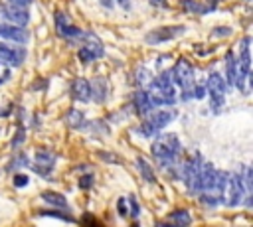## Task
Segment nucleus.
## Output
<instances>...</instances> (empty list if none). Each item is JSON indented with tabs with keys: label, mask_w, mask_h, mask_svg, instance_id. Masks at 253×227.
Here are the masks:
<instances>
[{
	"label": "nucleus",
	"mask_w": 253,
	"mask_h": 227,
	"mask_svg": "<svg viewBox=\"0 0 253 227\" xmlns=\"http://www.w3.org/2000/svg\"><path fill=\"white\" fill-rule=\"evenodd\" d=\"M150 150H152V156H154L156 164L164 172H170L178 164V158H180V152H182V144H180L176 134H158V138L152 142Z\"/></svg>",
	"instance_id": "obj_1"
},
{
	"label": "nucleus",
	"mask_w": 253,
	"mask_h": 227,
	"mask_svg": "<svg viewBox=\"0 0 253 227\" xmlns=\"http://www.w3.org/2000/svg\"><path fill=\"white\" fill-rule=\"evenodd\" d=\"M146 93H148V97L152 101V107L174 105L176 103V91H174V83H172L168 71L158 73V77H154L150 81V87L146 89Z\"/></svg>",
	"instance_id": "obj_2"
},
{
	"label": "nucleus",
	"mask_w": 253,
	"mask_h": 227,
	"mask_svg": "<svg viewBox=\"0 0 253 227\" xmlns=\"http://www.w3.org/2000/svg\"><path fill=\"white\" fill-rule=\"evenodd\" d=\"M168 73H170L172 83L182 89V101L186 103V101L194 99L192 97V89H194V67L190 65V61L186 57H180Z\"/></svg>",
	"instance_id": "obj_3"
},
{
	"label": "nucleus",
	"mask_w": 253,
	"mask_h": 227,
	"mask_svg": "<svg viewBox=\"0 0 253 227\" xmlns=\"http://www.w3.org/2000/svg\"><path fill=\"white\" fill-rule=\"evenodd\" d=\"M225 184H227V172H221V170H215L211 182L198 193L200 195V201L208 207H215L223 201V195H225Z\"/></svg>",
	"instance_id": "obj_4"
},
{
	"label": "nucleus",
	"mask_w": 253,
	"mask_h": 227,
	"mask_svg": "<svg viewBox=\"0 0 253 227\" xmlns=\"http://www.w3.org/2000/svg\"><path fill=\"white\" fill-rule=\"evenodd\" d=\"M243 182H241V170L239 172H227V184H225V195L223 199H227L225 203L229 207H237L243 199Z\"/></svg>",
	"instance_id": "obj_5"
},
{
	"label": "nucleus",
	"mask_w": 253,
	"mask_h": 227,
	"mask_svg": "<svg viewBox=\"0 0 253 227\" xmlns=\"http://www.w3.org/2000/svg\"><path fill=\"white\" fill-rule=\"evenodd\" d=\"M184 32H186V26H182V24H176V26H160V28L150 30V32L144 36V41L150 43V45H156V43L170 41V39L182 36Z\"/></svg>",
	"instance_id": "obj_6"
},
{
	"label": "nucleus",
	"mask_w": 253,
	"mask_h": 227,
	"mask_svg": "<svg viewBox=\"0 0 253 227\" xmlns=\"http://www.w3.org/2000/svg\"><path fill=\"white\" fill-rule=\"evenodd\" d=\"M55 30H57V34H59L61 38H65L69 43L81 39V36H83V30L77 28V26H73L71 20H69V16H67L65 12H61V10L55 12Z\"/></svg>",
	"instance_id": "obj_7"
},
{
	"label": "nucleus",
	"mask_w": 253,
	"mask_h": 227,
	"mask_svg": "<svg viewBox=\"0 0 253 227\" xmlns=\"http://www.w3.org/2000/svg\"><path fill=\"white\" fill-rule=\"evenodd\" d=\"M0 18H4L10 26H18L24 28L30 22V14L24 6H16V4H4L0 6Z\"/></svg>",
	"instance_id": "obj_8"
},
{
	"label": "nucleus",
	"mask_w": 253,
	"mask_h": 227,
	"mask_svg": "<svg viewBox=\"0 0 253 227\" xmlns=\"http://www.w3.org/2000/svg\"><path fill=\"white\" fill-rule=\"evenodd\" d=\"M26 57V49L20 45H6L0 41V63L2 65H10V67H18L24 63Z\"/></svg>",
	"instance_id": "obj_9"
},
{
	"label": "nucleus",
	"mask_w": 253,
	"mask_h": 227,
	"mask_svg": "<svg viewBox=\"0 0 253 227\" xmlns=\"http://www.w3.org/2000/svg\"><path fill=\"white\" fill-rule=\"evenodd\" d=\"M55 164V154L53 152H47V150H38L36 152V158H34V166L32 170L43 178H47L51 174V168Z\"/></svg>",
	"instance_id": "obj_10"
},
{
	"label": "nucleus",
	"mask_w": 253,
	"mask_h": 227,
	"mask_svg": "<svg viewBox=\"0 0 253 227\" xmlns=\"http://www.w3.org/2000/svg\"><path fill=\"white\" fill-rule=\"evenodd\" d=\"M0 38L6 41H14L24 45L30 39V34L26 28H18V26H10V24H0Z\"/></svg>",
	"instance_id": "obj_11"
},
{
	"label": "nucleus",
	"mask_w": 253,
	"mask_h": 227,
	"mask_svg": "<svg viewBox=\"0 0 253 227\" xmlns=\"http://www.w3.org/2000/svg\"><path fill=\"white\" fill-rule=\"evenodd\" d=\"M176 118V111H172V109H168V111H156V113H152V114H148V118H146V122L156 130V132H160L164 126H168L172 120Z\"/></svg>",
	"instance_id": "obj_12"
},
{
	"label": "nucleus",
	"mask_w": 253,
	"mask_h": 227,
	"mask_svg": "<svg viewBox=\"0 0 253 227\" xmlns=\"http://www.w3.org/2000/svg\"><path fill=\"white\" fill-rule=\"evenodd\" d=\"M132 107H134V111H136L140 116L150 114V111H152L154 107H152V101H150L146 89H138V91H134V95H132Z\"/></svg>",
	"instance_id": "obj_13"
},
{
	"label": "nucleus",
	"mask_w": 253,
	"mask_h": 227,
	"mask_svg": "<svg viewBox=\"0 0 253 227\" xmlns=\"http://www.w3.org/2000/svg\"><path fill=\"white\" fill-rule=\"evenodd\" d=\"M71 97L79 103H87L91 99V87H89V81L83 79V77H77L73 83H71Z\"/></svg>",
	"instance_id": "obj_14"
},
{
	"label": "nucleus",
	"mask_w": 253,
	"mask_h": 227,
	"mask_svg": "<svg viewBox=\"0 0 253 227\" xmlns=\"http://www.w3.org/2000/svg\"><path fill=\"white\" fill-rule=\"evenodd\" d=\"M206 91L210 95H215V97H223L225 91H227V85H225V79L217 73V71H211L210 77H208V85H206Z\"/></svg>",
	"instance_id": "obj_15"
},
{
	"label": "nucleus",
	"mask_w": 253,
	"mask_h": 227,
	"mask_svg": "<svg viewBox=\"0 0 253 227\" xmlns=\"http://www.w3.org/2000/svg\"><path fill=\"white\" fill-rule=\"evenodd\" d=\"M63 122L69 126V128H73V130H85L87 128V120H85V114L81 113V111H77V109H69L67 113H65V116H63Z\"/></svg>",
	"instance_id": "obj_16"
},
{
	"label": "nucleus",
	"mask_w": 253,
	"mask_h": 227,
	"mask_svg": "<svg viewBox=\"0 0 253 227\" xmlns=\"http://www.w3.org/2000/svg\"><path fill=\"white\" fill-rule=\"evenodd\" d=\"M91 99L95 103H103L107 99V93H109V85H107V79L105 77H95L91 83Z\"/></svg>",
	"instance_id": "obj_17"
},
{
	"label": "nucleus",
	"mask_w": 253,
	"mask_h": 227,
	"mask_svg": "<svg viewBox=\"0 0 253 227\" xmlns=\"http://www.w3.org/2000/svg\"><path fill=\"white\" fill-rule=\"evenodd\" d=\"M42 199L47 203V205H53L57 209H69L67 205V199L63 193H57V191H43L42 193Z\"/></svg>",
	"instance_id": "obj_18"
},
{
	"label": "nucleus",
	"mask_w": 253,
	"mask_h": 227,
	"mask_svg": "<svg viewBox=\"0 0 253 227\" xmlns=\"http://www.w3.org/2000/svg\"><path fill=\"white\" fill-rule=\"evenodd\" d=\"M225 71H227V87H235V75H237V57L233 55V51H229L225 55Z\"/></svg>",
	"instance_id": "obj_19"
},
{
	"label": "nucleus",
	"mask_w": 253,
	"mask_h": 227,
	"mask_svg": "<svg viewBox=\"0 0 253 227\" xmlns=\"http://www.w3.org/2000/svg\"><path fill=\"white\" fill-rule=\"evenodd\" d=\"M180 8L184 12H194V14H206L211 10V6L208 4H202L198 0H180Z\"/></svg>",
	"instance_id": "obj_20"
},
{
	"label": "nucleus",
	"mask_w": 253,
	"mask_h": 227,
	"mask_svg": "<svg viewBox=\"0 0 253 227\" xmlns=\"http://www.w3.org/2000/svg\"><path fill=\"white\" fill-rule=\"evenodd\" d=\"M168 221L174 223L176 227H188L192 223V217H190V213L186 209H176V211H172L168 215Z\"/></svg>",
	"instance_id": "obj_21"
},
{
	"label": "nucleus",
	"mask_w": 253,
	"mask_h": 227,
	"mask_svg": "<svg viewBox=\"0 0 253 227\" xmlns=\"http://www.w3.org/2000/svg\"><path fill=\"white\" fill-rule=\"evenodd\" d=\"M136 168H138V172H140V176H142V180H146L148 184H154V172H152V168H150V164L144 160V158H136Z\"/></svg>",
	"instance_id": "obj_22"
},
{
	"label": "nucleus",
	"mask_w": 253,
	"mask_h": 227,
	"mask_svg": "<svg viewBox=\"0 0 253 227\" xmlns=\"http://www.w3.org/2000/svg\"><path fill=\"white\" fill-rule=\"evenodd\" d=\"M22 166H28V158H26L22 152H16V156H14L12 162L6 166V170H16V168H22Z\"/></svg>",
	"instance_id": "obj_23"
},
{
	"label": "nucleus",
	"mask_w": 253,
	"mask_h": 227,
	"mask_svg": "<svg viewBox=\"0 0 253 227\" xmlns=\"http://www.w3.org/2000/svg\"><path fill=\"white\" fill-rule=\"evenodd\" d=\"M97 154H99V158H101V160H105V162H111V164H121V158H119L117 154H113V152L99 150Z\"/></svg>",
	"instance_id": "obj_24"
},
{
	"label": "nucleus",
	"mask_w": 253,
	"mask_h": 227,
	"mask_svg": "<svg viewBox=\"0 0 253 227\" xmlns=\"http://www.w3.org/2000/svg\"><path fill=\"white\" fill-rule=\"evenodd\" d=\"M24 134H26V130H24V126L20 124L18 130H16V134H14V138H12V148H14V150L20 148V144L24 142Z\"/></svg>",
	"instance_id": "obj_25"
},
{
	"label": "nucleus",
	"mask_w": 253,
	"mask_h": 227,
	"mask_svg": "<svg viewBox=\"0 0 253 227\" xmlns=\"http://www.w3.org/2000/svg\"><path fill=\"white\" fill-rule=\"evenodd\" d=\"M40 215L42 217H55V219H63V221H73V217L71 215H63L61 211H40Z\"/></svg>",
	"instance_id": "obj_26"
},
{
	"label": "nucleus",
	"mask_w": 253,
	"mask_h": 227,
	"mask_svg": "<svg viewBox=\"0 0 253 227\" xmlns=\"http://www.w3.org/2000/svg\"><path fill=\"white\" fill-rule=\"evenodd\" d=\"M77 57H79L83 63H91V61H95L93 53H91V51H87L85 47H79V51H77Z\"/></svg>",
	"instance_id": "obj_27"
},
{
	"label": "nucleus",
	"mask_w": 253,
	"mask_h": 227,
	"mask_svg": "<svg viewBox=\"0 0 253 227\" xmlns=\"http://www.w3.org/2000/svg\"><path fill=\"white\" fill-rule=\"evenodd\" d=\"M117 209H119V213H121L123 217L128 215V201H126V197H119V201H117Z\"/></svg>",
	"instance_id": "obj_28"
},
{
	"label": "nucleus",
	"mask_w": 253,
	"mask_h": 227,
	"mask_svg": "<svg viewBox=\"0 0 253 227\" xmlns=\"http://www.w3.org/2000/svg\"><path fill=\"white\" fill-rule=\"evenodd\" d=\"M91 184H93V174H85V176L79 178V188L81 189H89Z\"/></svg>",
	"instance_id": "obj_29"
},
{
	"label": "nucleus",
	"mask_w": 253,
	"mask_h": 227,
	"mask_svg": "<svg viewBox=\"0 0 253 227\" xmlns=\"http://www.w3.org/2000/svg\"><path fill=\"white\" fill-rule=\"evenodd\" d=\"M192 97L194 99H204L206 97V85H194V89H192Z\"/></svg>",
	"instance_id": "obj_30"
},
{
	"label": "nucleus",
	"mask_w": 253,
	"mask_h": 227,
	"mask_svg": "<svg viewBox=\"0 0 253 227\" xmlns=\"http://www.w3.org/2000/svg\"><path fill=\"white\" fill-rule=\"evenodd\" d=\"M146 81H148V71L142 67V69H138V71H136V85L140 87V85H144Z\"/></svg>",
	"instance_id": "obj_31"
},
{
	"label": "nucleus",
	"mask_w": 253,
	"mask_h": 227,
	"mask_svg": "<svg viewBox=\"0 0 253 227\" xmlns=\"http://www.w3.org/2000/svg\"><path fill=\"white\" fill-rule=\"evenodd\" d=\"M28 182H30V178H28L26 174H16V176H14V186H16V188H24Z\"/></svg>",
	"instance_id": "obj_32"
},
{
	"label": "nucleus",
	"mask_w": 253,
	"mask_h": 227,
	"mask_svg": "<svg viewBox=\"0 0 253 227\" xmlns=\"http://www.w3.org/2000/svg\"><path fill=\"white\" fill-rule=\"evenodd\" d=\"M126 201H128V205H130V211H128V215H130V217H138V211H140V209H138V203H136V199H134V197H128Z\"/></svg>",
	"instance_id": "obj_33"
},
{
	"label": "nucleus",
	"mask_w": 253,
	"mask_h": 227,
	"mask_svg": "<svg viewBox=\"0 0 253 227\" xmlns=\"http://www.w3.org/2000/svg\"><path fill=\"white\" fill-rule=\"evenodd\" d=\"M83 223L87 225V227H103L97 219H93V215L91 213H85V219H83Z\"/></svg>",
	"instance_id": "obj_34"
},
{
	"label": "nucleus",
	"mask_w": 253,
	"mask_h": 227,
	"mask_svg": "<svg viewBox=\"0 0 253 227\" xmlns=\"http://www.w3.org/2000/svg\"><path fill=\"white\" fill-rule=\"evenodd\" d=\"M229 34H231L229 28H215L213 30V36H229Z\"/></svg>",
	"instance_id": "obj_35"
},
{
	"label": "nucleus",
	"mask_w": 253,
	"mask_h": 227,
	"mask_svg": "<svg viewBox=\"0 0 253 227\" xmlns=\"http://www.w3.org/2000/svg\"><path fill=\"white\" fill-rule=\"evenodd\" d=\"M152 6H158V8H168V2L166 0H150Z\"/></svg>",
	"instance_id": "obj_36"
},
{
	"label": "nucleus",
	"mask_w": 253,
	"mask_h": 227,
	"mask_svg": "<svg viewBox=\"0 0 253 227\" xmlns=\"http://www.w3.org/2000/svg\"><path fill=\"white\" fill-rule=\"evenodd\" d=\"M154 227H176V225H174V223H170V221L166 219V221H158Z\"/></svg>",
	"instance_id": "obj_37"
},
{
	"label": "nucleus",
	"mask_w": 253,
	"mask_h": 227,
	"mask_svg": "<svg viewBox=\"0 0 253 227\" xmlns=\"http://www.w3.org/2000/svg\"><path fill=\"white\" fill-rule=\"evenodd\" d=\"M119 4L123 6V10H130V0H119Z\"/></svg>",
	"instance_id": "obj_38"
},
{
	"label": "nucleus",
	"mask_w": 253,
	"mask_h": 227,
	"mask_svg": "<svg viewBox=\"0 0 253 227\" xmlns=\"http://www.w3.org/2000/svg\"><path fill=\"white\" fill-rule=\"evenodd\" d=\"M101 4H103L107 10H113V0H101Z\"/></svg>",
	"instance_id": "obj_39"
},
{
	"label": "nucleus",
	"mask_w": 253,
	"mask_h": 227,
	"mask_svg": "<svg viewBox=\"0 0 253 227\" xmlns=\"http://www.w3.org/2000/svg\"><path fill=\"white\" fill-rule=\"evenodd\" d=\"M130 227H140V225H138V223H132V225H130Z\"/></svg>",
	"instance_id": "obj_40"
}]
</instances>
